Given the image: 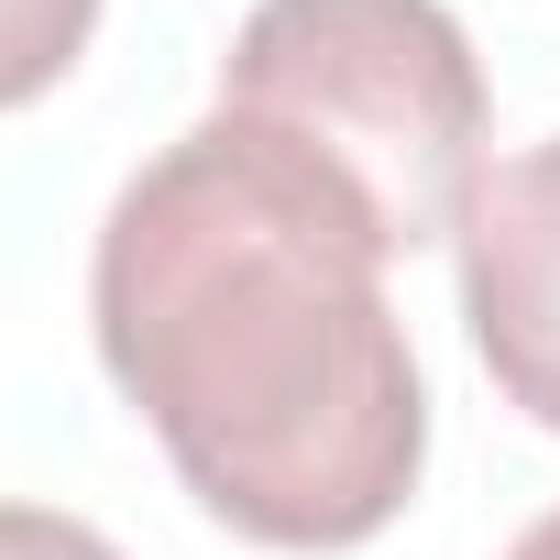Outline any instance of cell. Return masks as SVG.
Listing matches in <instances>:
<instances>
[{"label": "cell", "mask_w": 560, "mask_h": 560, "mask_svg": "<svg viewBox=\"0 0 560 560\" xmlns=\"http://www.w3.org/2000/svg\"><path fill=\"white\" fill-rule=\"evenodd\" d=\"M89 330L176 483L253 549H363L429 472L385 242L231 121L176 132L110 198Z\"/></svg>", "instance_id": "cell-1"}, {"label": "cell", "mask_w": 560, "mask_h": 560, "mask_svg": "<svg viewBox=\"0 0 560 560\" xmlns=\"http://www.w3.org/2000/svg\"><path fill=\"white\" fill-rule=\"evenodd\" d=\"M209 121L319 176L385 264L451 242L483 187V67L440 0H253Z\"/></svg>", "instance_id": "cell-2"}, {"label": "cell", "mask_w": 560, "mask_h": 560, "mask_svg": "<svg viewBox=\"0 0 560 560\" xmlns=\"http://www.w3.org/2000/svg\"><path fill=\"white\" fill-rule=\"evenodd\" d=\"M451 264H462V319L483 374L505 385V407H527L560 440V132L483 165Z\"/></svg>", "instance_id": "cell-3"}, {"label": "cell", "mask_w": 560, "mask_h": 560, "mask_svg": "<svg viewBox=\"0 0 560 560\" xmlns=\"http://www.w3.org/2000/svg\"><path fill=\"white\" fill-rule=\"evenodd\" d=\"M100 34V0H0V110H34Z\"/></svg>", "instance_id": "cell-4"}, {"label": "cell", "mask_w": 560, "mask_h": 560, "mask_svg": "<svg viewBox=\"0 0 560 560\" xmlns=\"http://www.w3.org/2000/svg\"><path fill=\"white\" fill-rule=\"evenodd\" d=\"M0 560H121V549L67 505H12L0 494Z\"/></svg>", "instance_id": "cell-5"}, {"label": "cell", "mask_w": 560, "mask_h": 560, "mask_svg": "<svg viewBox=\"0 0 560 560\" xmlns=\"http://www.w3.org/2000/svg\"><path fill=\"white\" fill-rule=\"evenodd\" d=\"M505 560H560V505H549V516H538V527H527V538H516Z\"/></svg>", "instance_id": "cell-6"}]
</instances>
